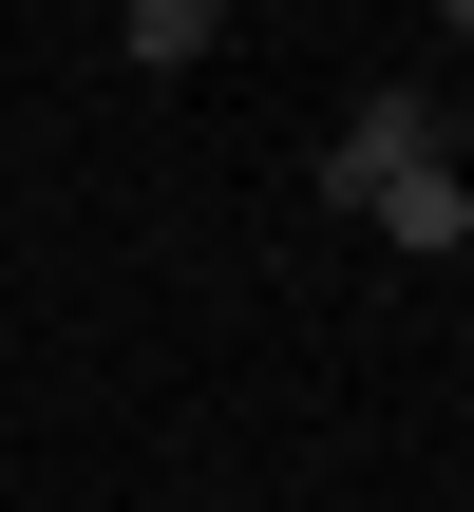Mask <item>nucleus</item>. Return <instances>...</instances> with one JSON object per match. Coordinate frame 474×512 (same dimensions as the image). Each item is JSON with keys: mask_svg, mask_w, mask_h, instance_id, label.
<instances>
[{"mask_svg": "<svg viewBox=\"0 0 474 512\" xmlns=\"http://www.w3.org/2000/svg\"><path fill=\"white\" fill-rule=\"evenodd\" d=\"M437 152H456V133H437V95H418V76H380V95L342 114V152H323V209H380V190H399V171H437Z\"/></svg>", "mask_w": 474, "mask_h": 512, "instance_id": "1", "label": "nucleus"}, {"mask_svg": "<svg viewBox=\"0 0 474 512\" xmlns=\"http://www.w3.org/2000/svg\"><path fill=\"white\" fill-rule=\"evenodd\" d=\"M361 228H380L399 266H456V247H474V171H456V152H437V171H399V190H380Z\"/></svg>", "mask_w": 474, "mask_h": 512, "instance_id": "2", "label": "nucleus"}, {"mask_svg": "<svg viewBox=\"0 0 474 512\" xmlns=\"http://www.w3.org/2000/svg\"><path fill=\"white\" fill-rule=\"evenodd\" d=\"M209 38H228V0H114V57L133 76H190Z\"/></svg>", "mask_w": 474, "mask_h": 512, "instance_id": "3", "label": "nucleus"}, {"mask_svg": "<svg viewBox=\"0 0 474 512\" xmlns=\"http://www.w3.org/2000/svg\"><path fill=\"white\" fill-rule=\"evenodd\" d=\"M437 19H456V38H474V0H437Z\"/></svg>", "mask_w": 474, "mask_h": 512, "instance_id": "4", "label": "nucleus"}]
</instances>
